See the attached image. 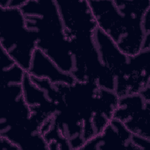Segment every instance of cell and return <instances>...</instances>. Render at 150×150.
Returning a JSON list of instances; mask_svg holds the SVG:
<instances>
[{"mask_svg": "<svg viewBox=\"0 0 150 150\" xmlns=\"http://www.w3.org/2000/svg\"><path fill=\"white\" fill-rule=\"evenodd\" d=\"M88 4L97 28L125 54L134 56L143 50L145 35L142 19L150 0L90 1Z\"/></svg>", "mask_w": 150, "mask_h": 150, "instance_id": "cell-1", "label": "cell"}, {"mask_svg": "<svg viewBox=\"0 0 150 150\" xmlns=\"http://www.w3.org/2000/svg\"><path fill=\"white\" fill-rule=\"evenodd\" d=\"M20 9L26 28L37 38V48L60 69L72 74L74 56L56 0H26Z\"/></svg>", "mask_w": 150, "mask_h": 150, "instance_id": "cell-2", "label": "cell"}, {"mask_svg": "<svg viewBox=\"0 0 150 150\" xmlns=\"http://www.w3.org/2000/svg\"><path fill=\"white\" fill-rule=\"evenodd\" d=\"M36 44L37 38L26 28L20 8H0V47L26 72Z\"/></svg>", "mask_w": 150, "mask_h": 150, "instance_id": "cell-3", "label": "cell"}, {"mask_svg": "<svg viewBox=\"0 0 150 150\" xmlns=\"http://www.w3.org/2000/svg\"><path fill=\"white\" fill-rule=\"evenodd\" d=\"M113 118L132 135L150 139V100L141 93L120 97Z\"/></svg>", "mask_w": 150, "mask_h": 150, "instance_id": "cell-4", "label": "cell"}, {"mask_svg": "<svg viewBox=\"0 0 150 150\" xmlns=\"http://www.w3.org/2000/svg\"><path fill=\"white\" fill-rule=\"evenodd\" d=\"M93 38L101 62L115 79V92L118 97H121L129 74L130 56L122 52L112 40L98 28L94 32Z\"/></svg>", "mask_w": 150, "mask_h": 150, "instance_id": "cell-5", "label": "cell"}, {"mask_svg": "<svg viewBox=\"0 0 150 150\" xmlns=\"http://www.w3.org/2000/svg\"><path fill=\"white\" fill-rule=\"evenodd\" d=\"M67 37L93 34L97 23L88 0H56Z\"/></svg>", "mask_w": 150, "mask_h": 150, "instance_id": "cell-6", "label": "cell"}, {"mask_svg": "<svg viewBox=\"0 0 150 150\" xmlns=\"http://www.w3.org/2000/svg\"><path fill=\"white\" fill-rule=\"evenodd\" d=\"M132 135L121 121L113 118L100 134L86 141L81 149H134Z\"/></svg>", "mask_w": 150, "mask_h": 150, "instance_id": "cell-7", "label": "cell"}, {"mask_svg": "<svg viewBox=\"0 0 150 150\" xmlns=\"http://www.w3.org/2000/svg\"><path fill=\"white\" fill-rule=\"evenodd\" d=\"M27 73L32 77L46 79L56 85H68L75 81L71 74L60 69L51 59L38 48L33 53Z\"/></svg>", "mask_w": 150, "mask_h": 150, "instance_id": "cell-8", "label": "cell"}, {"mask_svg": "<svg viewBox=\"0 0 150 150\" xmlns=\"http://www.w3.org/2000/svg\"><path fill=\"white\" fill-rule=\"evenodd\" d=\"M118 100L115 91L99 87L96 110L91 121L94 137L100 134L112 120Z\"/></svg>", "mask_w": 150, "mask_h": 150, "instance_id": "cell-9", "label": "cell"}, {"mask_svg": "<svg viewBox=\"0 0 150 150\" xmlns=\"http://www.w3.org/2000/svg\"><path fill=\"white\" fill-rule=\"evenodd\" d=\"M1 85L22 84L26 73L8 53L0 47Z\"/></svg>", "mask_w": 150, "mask_h": 150, "instance_id": "cell-10", "label": "cell"}, {"mask_svg": "<svg viewBox=\"0 0 150 150\" xmlns=\"http://www.w3.org/2000/svg\"><path fill=\"white\" fill-rule=\"evenodd\" d=\"M26 0H0V8H21Z\"/></svg>", "mask_w": 150, "mask_h": 150, "instance_id": "cell-11", "label": "cell"}, {"mask_svg": "<svg viewBox=\"0 0 150 150\" xmlns=\"http://www.w3.org/2000/svg\"><path fill=\"white\" fill-rule=\"evenodd\" d=\"M0 145L1 150H19L18 148L11 141L2 136H0Z\"/></svg>", "mask_w": 150, "mask_h": 150, "instance_id": "cell-12", "label": "cell"}]
</instances>
